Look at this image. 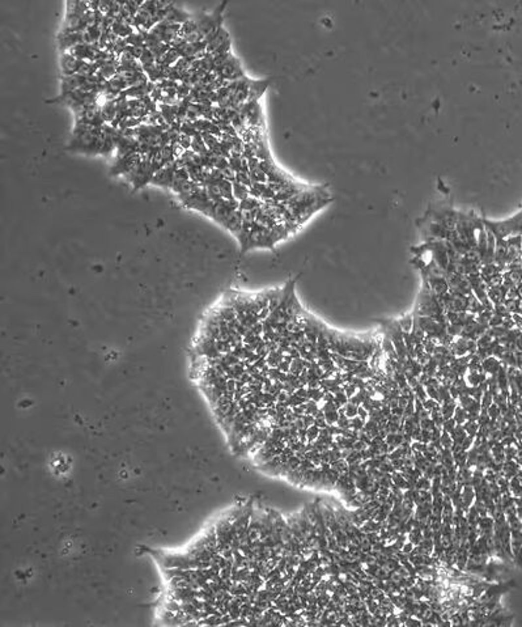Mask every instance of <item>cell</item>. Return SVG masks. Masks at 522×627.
<instances>
[{
  "label": "cell",
  "instance_id": "ba28073f",
  "mask_svg": "<svg viewBox=\"0 0 522 627\" xmlns=\"http://www.w3.org/2000/svg\"><path fill=\"white\" fill-rule=\"evenodd\" d=\"M191 16L193 15H190V13H187V12L181 9V8L175 7L174 3H171V5L167 8V16H165V20L171 21V23L181 24L182 25V24H185L187 20L191 19Z\"/></svg>",
  "mask_w": 522,
  "mask_h": 627
},
{
  "label": "cell",
  "instance_id": "30bf717a",
  "mask_svg": "<svg viewBox=\"0 0 522 627\" xmlns=\"http://www.w3.org/2000/svg\"><path fill=\"white\" fill-rule=\"evenodd\" d=\"M189 181H190V176L187 169H186V168H179V169H177L175 173H174L171 189L173 190L174 193L178 194L182 190V187H183V186H185Z\"/></svg>",
  "mask_w": 522,
  "mask_h": 627
},
{
  "label": "cell",
  "instance_id": "5b68a950",
  "mask_svg": "<svg viewBox=\"0 0 522 627\" xmlns=\"http://www.w3.org/2000/svg\"><path fill=\"white\" fill-rule=\"evenodd\" d=\"M177 169H179V165H178L177 159H175L174 163L169 164V165H167V167L161 168L159 172H156V175L153 176L151 183L161 186V187H165V189H171L172 181H173V176Z\"/></svg>",
  "mask_w": 522,
  "mask_h": 627
},
{
  "label": "cell",
  "instance_id": "4fadbf2b",
  "mask_svg": "<svg viewBox=\"0 0 522 627\" xmlns=\"http://www.w3.org/2000/svg\"><path fill=\"white\" fill-rule=\"evenodd\" d=\"M118 66H119V59H112L105 63L104 66L101 67L98 71V75H101L105 80H110L118 74Z\"/></svg>",
  "mask_w": 522,
  "mask_h": 627
},
{
  "label": "cell",
  "instance_id": "7a4b0ae2",
  "mask_svg": "<svg viewBox=\"0 0 522 627\" xmlns=\"http://www.w3.org/2000/svg\"><path fill=\"white\" fill-rule=\"evenodd\" d=\"M227 5V1H223L215 8V11L211 13H199V15H194L198 24V30L201 31L202 34L204 35V38L212 31L223 27V12Z\"/></svg>",
  "mask_w": 522,
  "mask_h": 627
},
{
  "label": "cell",
  "instance_id": "2e32d148",
  "mask_svg": "<svg viewBox=\"0 0 522 627\" xmlns=\"http://www.w3.org/2000/svg\"><path fill=\"white\" fill-rule=\"evenodd\" d=\"M233 195L236 198L238 202H242L244 199L250 197V190H249L248 186L242 185L240 182L234 181L233 182Z\"/></svg>",
  "mask_w": 522,
  "mask_h": 627
},
{
  "label": "cell",
  "instance_id": "603a6c76",
  "mask_svg": "<svg viewBox=\"0 0 522 627\" xmlns=\"http://www.w3.org/2000/svg\"><path fill=\"white\" fill-rule=\"evenodd\" d=\"M181 134H185V135L191 136V138H193V136H195L197 134H199V131H198L197 128H195V126H194V122H191V120H185V122L181 124Z\"/></svg>",
  "mask_w": 522,
  "mask_h": 627
},
{
  "label": "cell",
  "instance_id": "e0dca14e",
  "mask_svg": "<svg viewBox=\"0 0 522 627\" xmlns=\"http://www.w3.org/2000/svg\"><path fill=\"white\" fill-rule=\"evenodd\" d=\"M179 58H181L179 51H178L177 49H174V47H171V50L168 51L167 54L160 59L159 63H161V64H164V66H167V67H172L177 63V60Z\"/></svg>",
  "mask_w": 522,
  "mask_h": 627
},
{
  "label": "cell",
  "instance_id": "277c9868",
  "mask_svg": "<svg viewBox=\"0 0 522 627\" xmlns=\"http://www.w3.org/2000/svg\"><path fill=\"white\" fill-rule=\"evenodd\" d=\"M215 72L220 75L221 78L225 79L227 82H232V80H237V79H241L242 76H245L244 70H242V67H241L240 59L237 58V57H234L233 54L231 55L228 60H227L223 66L219 67Z\"/></svg>",
  "mask_w": 522,
  "mask_h": 627
},
{
  "label": "cell",
  "instance_id": "52a82bcc",
  "mask_svg": "<svg viewBox=\"0 0 522 627\" xmlns=\"http://www.w3.org/2000/svg\"><path fill=\"white\" fill-rule=\"evenodd\" d=\"M274 79L272 78H267V79H260V80H256V79H250L249 80V98H248V102L250 101H260L261 97L264 94V92L267 90V88L271 86V83H272Z\"/></svg>",
  "mask_w": 522,
  "mask_h": 627
},
{
  "label": "cell",
  "instance_id": "5bb4252c",
  "mask_svg": "<svg viewBox=\"0 0 522 627\" xmlns=\"http://www.w3.org/2000/svg\"><path fill=\"white\" fill-rule=\"evenodd\" d=\"M159 110L161 112V114H163L164 118H165V120H167V123L169 124V126L173 124L174 122H177L178 105L159 104Z\"/></svg>",
  "mask_w": 522,
  "mask_h": 627
},
{
  "label": "cell",
  "instance_id": "d4e9b609",
  "mask_svg": "<svg viewBox=\"0 0 522 627\" xmlns=\"http://www.w3.org/2000/svg\"><path fill=\"white\" fill-rule=\"evenodd\" d=\"M191 140H193V138H191V136H187V135H185V134H181V135H179V138H178L177 143L179 144V146H181V147L183 148L185 151H187V149H190V148H191Z\"/></svg>",
  "mask_w": 522,
  "mask_h": 627
},
{
  "label": "cell",
  "instance_id": "484cf974",
  "mask_svg": "<svg viewBox=\"0 0 522 627\" xmlns=\"http://www.w3.org/2000/svg\"><path fill=\"white\" fill-rule=\"evenodd\" d=\"M512 318H513V321H515L516 326L519 328V329H522V316L519 313H513L512 314Z\"/></svg>",
  "mask_w": 522,
  "mask_h": 627
},
{
  "label": "cell",
  "instance_id": "d6986e66",
  "mask_svg": "<svg viewBox=\"0 0 522 627\" xmlns=\"http://www.w3.org/2000/svg\"><path fill=\"white\" fill-rule=\"evenodd\" d=\"M144 123V118H136V117H127L119 123V130H127V128H135Z\"/></svg>",
  "mask_w": 522,
  "mask_h": 627
},
{
  "label": "cell",
  "instance_id": "ffe728a7",
  "mask_svg": "<svg viewBox=\"0 0 522 627\" xmlns=\"http://www.w3.org/2000/svg\"><path fill=\"white\" fill-rule=\"evenodd\" d=\"M398 322L403 333H410L412 330V326H414V314H406V316L399 318Z\"/></svg>",
  "mask_w": 522,
  "mask_h": 627
},
{
  "label": "cell",
  "instance_id": "7402d4cb",
  "mask_svg": "<svg viewBox=\"0 0 522 627\" xmlns=\"http://www.w3.org/2000/svg\"><path fill=\"white\" fill-rule=\"evenodd\" d=\"M171 47H172V46H171V45H169V43L160 42L159 45H156V46L153 47V49H151V51H152V53H153V55H155L156 60H157V62H159L160 59L163 58L164 55L167 54L168 51L171 50Z\"/></svg>",
  "mask_w": 522,
  "mask_h": 627
},
{
  "label": "cell",
  "instance_id": "8fae6325",
  "mask_svg": "<svg viewBox=\"0 0 522 627\" xmlns=\"http://www.w3.org/2000/svg\"><path fill=\"white\" fill-rule=\"evenodd\" d=\"M112 31L116 35V37H120V38H127L128 35L132 34L134 31H136V29L132 27V25L126 23V21L116 20V21H114V24H113Z\"/></svg>",
  "mask_w": 522,
  "mask_h": 627
},
{
  "label": "cell",
  "instance_id": "8992f818",
  "mask_svg": "<svg viewBox=\"0 0 522 627\" xmlns=\"http://www.w3.org/2000/svg\"><path fill=\"white\" fill-rule=\"evenodd\" d=\"M87 60L76 58L70 53H60V72H62V76L79 74V71L84 66Z\"/></svg>",
  "mask_w": 522,
  "mask_h": 627
},
{
  "label": "cell",
  "instance_id": "6da1fadb",
  "mask_svg": "<svg viewBox=\"0 0 522 627\" xmlns=\"http://www.w3.org/2000/svg\"><path fill=\"white\" fill-rule=\"evenodd\" d=\"M484 225L493 233L497 240H507L512 236H522V209L517 215L503 221H491L483 219Z\"/></svg>",
  "mask_w": 522,
  "mask_h": 627
},
{
  "label": "cell",
  "instance_id": "3957f363",
  "mask_svg": "<svg viewBox=\"0 0 522 627\" xmlns=\"http://www.w3.org/2000/svg\"><path fill=\"white\" fill-rule=\"evenodd\" d=\"M142 161V155L139 152H134L123 157H118L116 159V163L113 164L110 175L118 176V175H128L130 172L134 171Z\"/></svg>",
  "mask_w": 522,
  "mask_h": 627
},
{
  "label": "cell",
  "instance_id": "ac0fdd59",
  "mask_svg": "<svg viewBox=\"0 0 522 627\" xmlns=\"http://www.w3.org/2000/svg\"><path fill=\"white\" fill-rule=\"evenodd\" d=\"M482 368H483L484 372H488V373H491L493 376L499 372V369L501 368V364H500V361L496 358L490 357L487 359H484V361L482 363Z\"/></svg>",
  "mask_w": 522,
  "mask_h": 627
},
{
  "label": "cell",
  "instance_id": "7c38bea8",
  "mask_svg": "<svg viewBox=\"0 0 522 627\" xmlns=\"http://www.w3.org/2000/svg\"><path fill=\"white\" fill-rule=\"evenodd\" d=\"M101 112H102V118H104L105 123H112L116 117V101H104L102 106H101Z\"/></svg>",
  "mask_w": 522,
  "mask_h": 627
},
{
  "label": "cell",
  "instance_id": "cb8c5ba5",
  "mask_svg": "<svg viewBox=\"0 0 522 627\" xmlns=\"http://www.w3.org/2000/svg\"><path fill=\"white\" fill-rule=\"evenodd\" d=\"M201 134L202 136H203L205 146L208 147L209 151H211L216 144H219V142H220V138H219V136H215L212 135V134H208V132H201Z\"/></svg>",
  "mask_w": 522,
  "mask_h": 627
},
{
  "label": "cell",
  "instance_id": "44dd1931",
  "mask_svg": "<svg viewBox=\"0 0 522 627\" xmlns=\"http://www.w3.org/2000/svg\"><path fill=\"white\" fill-rule=\"evenodd\" d=\"M126 42L127 45L130 46H145V43H144V35L143 33H140V31H134L132 34H130L126 38Z\"/></svg>",
  "mask_w": 522,
  "mask_h": 627
},
{
  "label": "cell",
  "instance_id": "9c48e42d",
  "mask_svg": "<svg viewBox=\"0 0 522 627\" xmlns=\"http://www.w3.org/2000/svg\"><path fill=\"white\" fill-rule=\"evenodd\" d=\"M507 294H508V290H507V287L504 286V284H501V286L487 287L488 299H490V301H491L493 305L504 304L505 299H507Z\"/></svg>",
  "mask_w": 522,
  "mask_h": 627
},
{
  "label": "cell",
  "instance_id": "9a60e30c",
  "mask_svg": "<svg viewBox=\"0 0 522 627\" xmlns=\"http://www.w3.org/2000/svg\"><path fill=\"white\" fill-rule=\"evenodd\" d=\"M190 149H193L195 153H198V155H201V156H204L205 153H208L209 149L208 147L205 146L204 139H203V136H202L201 132L197 134L195 136H193V140H191V148H190Z\"/></svg>",
  "mask_w": 522,
  "mask_h": 627
}]
</instances>
